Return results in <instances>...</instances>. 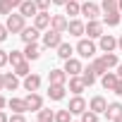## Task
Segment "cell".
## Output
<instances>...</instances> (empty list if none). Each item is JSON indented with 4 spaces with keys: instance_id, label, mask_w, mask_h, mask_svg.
Instances as JSON below:
<instances>
[{
    "instance_id": "obj_34",
    "label": "cell",
    "mask_w": 122,
    "mask_h": 122,
    "mask_svg": "<svg viewBox=\"0 0 122 122\" xmlns=\"http://www.w3.org/2000/svg\"><path fill=\"white\" fill-rule=\"evenodd\" d=\"M55 122H72V112H70V108L57 110V112H55Z\"/></svg>"
},
{
    "instance_id": "obj_5",
    "label": "cell",
    "mask_w": 122,
    "mask_h": 122,
    "mask_svg": "<svg viewBox=\"0 0 122 122\" xmlns=\"http://www.w3.org/2000/svg\"><path fill=\"white\" fill-rule=\"evenodd\" d=\"M89 38H101L103 36V24L98 22V19H89L86 22V31H84Z\"/></svg>"
},
{
    "instance_id": "obj_30",
    "label": "cell",
    "mask_w": 122,
    "mask_h": 122,
    "mask_svg": "<svg viewBox=\"0 0 122 122\" xmlns=\"http://www.w3.org/2000/svg\"><path fill=\"white\" fill-rule=\"evenodd\" d=\"M91 70H93L98 77H103V74L108 72V67L103 65V60H101V57H93V62H91Z\"/></svg>"
},
{
    "instance_id": "obj_43",
    "label": "cell",
    "mask_w": 122,
    "mask_h": 122,
    "mask_svg": "<svg viewBox=\"0 0 122 122\" xmlns=\"http://www.w3.org/2000/svg\"><path fill=\"white\" fill-rule=\"evenodd\" d=\"M7 3H10V5H12V10H15V7H17V10H19V5H22V3H24V0H7Z\"/></svg>"
},
{
    "instance_id": "obj_31",
    "label": "cell",
    "mask_w": 122,
    "mask_h": 122,
    "mask_svg": "<svg viewBox=\"0 0 122 122\" xmlns=\"http://www.w3.org/2000/svg\"><path fill=\"white\" fill-rule=\"evenodd\" d=\"M96 77H98V74H96V72L91 70V65H89V67H86V70L81 72V79L86 81V86H91V84H96Z\"/></svg>"
},
{
    "instance_id": "obj_41",
    "label": "cell",
    "mask_w": 122,
    "mask_h": 122,
    "mask_svg": "<svg viewBox=\"0 0 122 122\" xmlns=\"http://www.w3.org/2000/svg\"><path fill=\"white\" fill-rule=\"evenodd\" d=\"M50 3H53V0H36L38 10H48V7H50Z\"/></svg>"
},
{
    "instance_id": "obj_46",
    "label": "cell",
    "mask_w": 122,
    "mask_h": 122,
    "mask_svg": "<svg viewBox=\"0 0 122 122\" xmlns=\"http://www.w3.org/2000/svg\"><path fill=\"white\" fill-rule=\"evenodd\" d=\"M0 122H10V117H7V115H5L3 110H0Z\"/></svg>"
},
{
    "instance_id": "obj_22",
    "label": "cell",
    "mask_w": 122,
    "mask_h": 122,
    "mask_svg": "<svg viewBox=\"0 0 122 122\" xmlns=\"http://www.w3.org/2000/svg\"><path fill=\"white\" fill-rule=\"evenodd\" d=\"M7 108H10L12 112H26V110H29L24 98H10V101H7Z\"/></svg>"
},
{
    "instance_id": "obj_38",
    "label": "cell",
    "mask_w": 122,
    "mask_h": 122,
    "mask_svg": "<svg viewBox=\"0 0 122 122\" xmlns=\"http://www.w3.org/2000/svg\"><path fill=\"white\" fill-rule=\"evenodd\" d=\"M7 62H10V53L7 50H0V67H5Z\"/></svg>"
},
{
    "instance_id": "obj_15",
    "label": "cell",
    "mask_w": 122,
    "mask_h": 122,
    "mask_svg": "<svg viewBox=\"0 0 122 122\" xmlns=\"http://www.w3.org/2000/svg\"><path fill=\"white\" fill-rule=\"evenodd\" d=\"M67 24H70V19L65 17V15H53V19H50V29H55V31H67Z\"/></svg>"
},
{
    "instance_id": "obj_1",
    "label": "cell",
    "mask_w": 122,
    "mask_h": 122,
    "mask_svg": "<svg viewBox=\"0 0 122 122\" xmlns=\"http://www.w3.org/2000/svg\"><path fill=\"white\" fill-rule=\"evenodd\" d=\"M24 15L22 12H12V15H7V22H5V26L10 29V34H22V29L26 26L24 24Z\"/></svg>"
},
{
    "instance_id": "obj_47",
    "label": "cell",
    "mask_w": 122,
    "mask_h": 122,
    "mask_svg": "<svg viewBox=\"0 0 122 122\" xmlns=\"http://www.w3.org/2000/svg\"><path fill=\"white\" fill-rule=\"evenodd\" d=\"M70 0H53V5H67Z\"/></svg>"
},
{
    "instance_id": "obj_8",
    "label": "cell",
    "mask_w": 122,
    "mask_h": 122,
    "mask_svg": "<svg viewBox=\"0 0 122 122\" xmlns=\"http://www.w3.org/2000/svg\"><path fill=\"white\" fill-rule=\"evenodd\" d=\"M65 96H67L65 84H50V86H48V98H50V101H62Z\"/></svg>"
},
{
    "instance_id": "obj_26",
    "label": "cell",
    "mask_w": 122,
    "mask_h": 122,
    "mask_svg": "<svg viewBox=\"0 0 122 122\" xmlns=\"http://www.w3.org/2000/svg\"><path fill=\"white\" fill-rule=\"evenodd\" d=\"M117 115H122V103H108V110H105V117L108 120H115Z\"/></svg>"
},
{
    "instance_id": "obj_9",
    "label": "cell",
    "mask_w": 122,
    "mask_h": 122,
    "mask_svg": "<svg viewBox=\"0 0 122 122\" xmlns=\"http://www.w3.org/2000/svg\"><path fill=\"white\" fill-rule=\"evenodd\" d=\"M81 15H84L86 19H98L101 5H96V3H81Z\"/></svg>"
},
{
    "instance_id": "obj_32",
    "label": "cell",
    "mask_w": 122,
    "mask_h": 122,
    "mask_svg": "<svg viewBox=\"0 0 122 122\" xmlns=\"http://www.w3.org/2000/svg\"><path fill=\"white\" fill-rule=\"evenodd\" d=\"M101 10H103V15L117 12V10H120V7H117V0H103V3H101Z\"/></svg>"
},
{
    "instance_id": "obj_27",
    "label": "cell",
    "mask_w": 122,
    "mask_h": 122,
    "mask_svg": "<svg viewBox=\"0 0 122 122\" xmlns=\"http://www.w3.org/2000/svg\"><path fill=\"white\" fill-rule=\"evenodd\" d=\"M101 60H103V65H105L108 70H112V67H117V65H120V60H117V55H115V53H103V55H101Z\"/></svg>"
},
{
    "instance_id": "obj_12",
    "label": "cell",
    "mask_w": 122,
    "mask_h": 122,
    "mask_svg": "<svg viewBox=\"0 0 122 122\" xmlns=\"http://www.w3.org/2000/svg\"><path fill=\"white\" fill-rule=\"evenodd\" d=\"M19 12H22L24 17H36L41 10H38V5H36V0H24V3L19 5Z\"/></svg>"
},
{
    "instance_id": "obj_51",
    "label": "cell",
    "mask_w": 122,
    "mask_h": 122,
    "mask_svg": "<svg viewBox=\"0 0 122 122\" xmlns=\"http://www.w3.org/2000/svg\"><path fill=\"white\" fill-rule=\"evenodd\" d=\"M117 7H120V12H122V0H117Z\"/></svg>"
},
{
    "instance_id": "obj_49",
    "label": "cell",
    "mask_w": 122,
    "mask_h": 122,
    "mask_svg": "<svg viewBox=\"0 0 122 122\" xmlns=\"http://www.w3.org/2000/svg\"><path fill=\"white\" fill-rule=\"evenodd\" d=\"M117 48H120V50H122V36H120V38H117Z\"/></svg>"
},
{
    "instance_id": "obj_37",
    "label": "cell",
    "mask_w": 122,
    "mask_h": 122,
    "mask_svg": "<svg viewBox=\"0 0 122 122\" xmlns=\"http://www.w3.org/2000/svg\"><path fill=\"white\" fill-rule=\"evenodd\" d=\"M0 15H5V17L12 15V5L7 3V0H0Z\"/></svg>"
},
{
    "instance_id": "obj_44",
    "label": "cell",
    "mask_w": 122,
    "mask_h": 122,
    "mask_svg": "<svg viewBox=\"0 0 122 122\" xmlns=\"http://www.w3.org/2000/svg\"><path fill=\"white\" fill-rule=\"evenodd\" d=\"M5 105H7V101H5V96H3V93H0V110H3Z\"/></svg>"
},
{
    "instance_id": "obj_11",
    "label": "cell",
    "mask_w": 122,
    "mask_h": 122,
    "mask_svg": "<svg viewBox=\"0 0 122 122\" xmlns=\"http://www.w3.org/2000/svg\"><path fill=\"white\" fill-rule=\"evenodd\" d=\"M89 110H93V112H98V115H105V110H108V101H105L103 96H93L91 103H89Z\"/></svg>"
},
{
    "instance_id": "obj_45",
    "label": "cell",
    "mask_w": 122,
    "mask_h": 122,
    "mask_svg": "<svg viewBox=\"0 0 122 122\" xmlns=\"http://www.w3.org/2000/svg\"><path fill=\"white\" fill-rule=\"evenodd\" d=\"M0 91H5V74H0Z\"/></svg>"
},
{
    "instance_id": "obj_10",
    "label": "cell",
    "mask_w": 122,
    "mask_h": 122,
    "mask_svg": "<svg viewBox=\"0 0 122 122\" xmlns=\"http://www.w3.org/2000/svg\"><path fill=\"white\" fill-rule=\"evenodd\" d=\"M19 36H22V41H24V43H36V41H38V36H41V29H36V26H24Z\"/></svg>"
},
{
    "instance_id": "obj_24",
    "label": "cell",
    "mask_w": 122,
    "mask_h": 122,
    "mask_svg": "<svg viewBox=\"0 0 122 122\" xmlns=\"http://www.w3.org/2000/svg\"><path fill=\"white\" fill-rule=\"evenodd\" d=\"M17 86H19V77L15 72H7L5 74V91H17Z\"/></svg>"
},
{
    "instance_id": "obj_16",
    "label": "cell",
    "mask_w": 122,
    "mask_h": 122,
    "mask_svg": "<svg viewBox=\"0 0 122 122\" xmlns=\"http://www.w3.org/2000/svg\"><path fill=\"white\" fill-rule=\"evenodd\" d=\"M86 89V81L81 79V74H77V77H70V91L74 93V96H81V91Z\"/></svg>"
},
{
    "instance_id": "obj_7",
    "label": "cell",
    "mask_w": 122,
    "mask_h": 122,
    "mask_svg": "<svg viewBox=\"0 0 122 122\" xmlns=\"http://www.w3.org/2000/svg\"><path fill=\"white\" fill-rule=\"evenodd\" d=\"M65 72H67V77H77V74H81L84 72V67H81V62L77 57H70V60H65V67H62Z\"/></svg>"
},
{
    "instance_id": "obj_2",
    "label": "cell",
    "mask_w": 122,
    "mask_h": 122,
    "mask_svg": "<svg viewBox=\"0 0 122 122\" xmlns=\"http://www.w3.org/2000/svg\"><path fill=\"white\" fill-rule=\"evenodd\" d=\"M74 50H77L81 57H86V60H89V57H93V55H96V50H98V48H96V43H93L91 38H81V41L77 43V48H74Z\"/></svg>"
},
{
    "instance_id": "obj_50",
    "label": "cell",
    "mask_w": 122,
    "mask_h": 122,
    "mask_svg": "<svg viewBox=\"0 0 122 122\" xmlns=\"http://www.w3.org/2000/svg\"><path fill=\"white\" fill-rule=\"evenodd\" d=\"M112 122H122V115H117V117H115V120H112Z\"/></svg>"
},
{
    "instance_id": "obj_20",
    "label": "cell",
    "mask_w": 122,
    "mask_h": 122,
    "mask_svg": "<svg viewBox=\"0 0 122 122\" xmlns=\"http://www.w3.org/2000/svg\"><path fill=\"white\" fill-rule=\"evenodd\" d=\"M67 31H70V36H84L86 24H84V22H79V19H72V22L67 24Z\"/></svg>"
},
{
    "instance_id": "obj_25",
    "label": "cell",
    "mask_w": 122,
    "mask_h": 122,
    "mask_svg": "<svg viewBox=\"0 0 122 122\" xmlns=\"http://www.w3.org/2000/svg\"><path fill=\"white\" fill-rule=\"evenodd\" d=\"M72 53H74V48H72L70 43H65V41L57 46V57H60V60H70V57H72Z\"/></svg>"
},
{
    "instance_id": "obj_35",
    "label": "cell",
    "mask_w": 122,
    "mask_h": 122,
    "mask_svg": "<svg viewBox=\"0 0 122 122\" xmlns=\"http://www.w3.org/2000/svg\"><path fill=\"white\" fill-rule=\"evenodd\" d=\"M12 70H15L17 77H26V74H31V72H29V70H31V67H29V60H24L22 65H17V67H12Z\"/></svg>"
},
{
    "instance_id": "obj_39",
    "label": "cell",
    "mask_w": 122,
    "mask_h": 122,
    "mask_svg": "<svg viewBox=\"0 0 122 122\" xmlns=\"http://www.w3.org/2000/svg\"><path fill=\"white\" fill-rule=\"evenodd\" d=\"M10 122H26V117H24V112H15L10 117Z\"/></svg>"
},
{
    "instance_id": "obj_52",
    "label": "cell",
    "mask_w": 122,
    "mask_h": 122,
    "mask_svg": "<svg viewBox=\"0 0 122 122\" xmlns=\"http://www.w3.org/2000/svg\"><path fill=\"white\" fill-rule=\"evenodd\" d=\"M79 3H81V0H79Z\"/></svg>"
},
{
    "instance_id": "obj_14",
    "label": "cell",
    "mask_w": 122,
    "mask_h": 122,
    "mask_svg": "<svg viewBox=\"0 0 122 122\" xmlns=\"http://www.w3.org/2000/svg\"><path fill=\"white\" fill-rule=\"evenodd\" d=\"M24 101H26V108H29V110H36V112H38V110L43 108V98H41L36 91H29V96H26Z\"/></svg>"
},
{
    "instance_id": "obj_17",
    "label": "cell",
    "mask_w": 122,
    "mask_h": 122,
    "mask_svg": "<svg viewBox=\"0 0 122 122\" xmlns=\"http://www.w3.org/2000/svg\"><path fill=\"white\" fill-rule=\"evenodd\" d=\"M86 108H89V105H86V101H84L81 96H74V98L70 101V112H72V115H81Z\"/></svg>"
},
{
    "instance_id": "obj_23",
    "label": "cell",
    "mask_w": 122,
    "mask_h": 122,
    "mask_svg": "<svg viewBox=\"0 0 122 122\" xmlns=\"http://www.w3.org/2000/svg\"><path fill=\"white\" fill-rule=\"evenodd\" d=\"M65 15H70V17H79V15H81V3H79V0H70V3L65 5Z\"/></svg>"
},
{
    "instance_id": "obj_21",
    "label": "cell",
    "mask_w": 122,
    "mask_h": 122,
    "mask_svg": "<svg viewBox=\"0 0 122 122\" xmlns=\"http://www.w3.org/2000/svg\"><path fill=\"white\" fill-rule=\"evenodd\" d=\"M38 86H41V77L38 74H26L24 77V89L26 91H38Z\"/></svg>"
},
{
    "instance_id": "obj_42",
    "label": "cell",
    "mask_w": 122,
    "mask_h": 122,
    "mask_svg": "<svg viewBox=\"0 0 122 122\" xmlns=\"http://www.w3.org/2000/svg\"><path fill=\"white\" fill-rule=\"evenodd\" d=\"M112 93H117V96H122V79L115 84V89H112Z\"/></svg>"
},
{
    "instance_id": "obj_13",
    "label": "cell",
    "mask_w": 122,
    "mask_h": 122,
    "mask_svg": "<svg viewBox=\"0 0 122 122\" xmlns=\"http://www.w3.org/2000/svg\"><path fill=\"white\" fill-rule=\"evenodd\" d=\"M117 81H120V77H117V72H110V70H108V72H105V74L101 77V84H103V89H105V91H112Z\"/></svg>"
},
{
    "instance_id": "obj_3",
    "label": "cell",
    "mask_w": 122,
    "mask_h": 122,
    "mask_svg": "<svg viewBox=\"0 0 122 122\" xmlns=\"http://www.w3.org/2000/svg\"><path fill=\"white\" fill-rule=\"evenodd\" d=\"M60 43H62V31L46 29V34H43V46H46V48H57Z\"/></svg>"
},
{
    "instance_id": "obj_36",
    "label": "cell",
    "mask_w": 122,
    "mask_h": 122,
    "mask_svg": "<svg viewBox=\"0 0 122 122\" xmlns=\"http://www.w3.org/2000/svg\"><path fill=\"white\" fill-rule=\"evenodd\" d=\"M81 122H98V112H93V110H84L81 112Z\"/></svg>"
},
{
    "instance_id": "obj_40",
    "label": "cell",
    "mask_w": 122,
    "mask_h": 122,
    "mask_svg": "<svg viewBox=\"0 0 122 122\" xmlns=\"http://www.w3.org/2000/svg\"><path fill=\"white\" fill-rule=\"evenodd\" d=\"M7 34H10V29H7L5 24H0V43H3V41L7 38Z\"/></svg>"
},
{
    "instance_id": "obj_48",
    "label": "cell",
    "mask_w": 122,
    "mask_h": 122,
    "mask_svg": "<svg viewBox=\"0 0 122 122\" xmlns=\"http://www.w3.org/2000/svg\"><path fill=\"white\" fill-rule=\"evenodd\" d=\"M117 77H120V79H122V62H120V65H117Z\"/></svg>"
},
{
    "instance_id": "obj_18",
    "label": "cell",
    "mask_w": 122,
    "mask_h": 122,
    "mask_svg": "<svg viewBox=\"0 0 122 122\" xmlns=\"http://www.w3.org/2000/svg\"><path fill=\"white\" fill-rule=\"evenodd\" d=\"M70 77H67V72L65 70H50L48 72V81L50 84H65Z\"/></svg>"
},
{
    "instance_id": "obj_33",
    "label": "cell",
    "mask_w": 122,
    "mask_h": 122,
    "mask_svg": "<svg viewBox=\"0 0 122 122\" xmlns=\"http://www.w3.org/2000/svg\"><path fill=\"white\" fill-rule=\"evenodd\" d=\"M38 122H55V112L41 108V110H38Z\"/></svg>"
},
{
    "instance_id": "obj_53",
    "label": "cell",
    "mask_w": 122,
    "mask_h": 122,
    "mask_svg": "<svg viewBox=\"0 0 122 122\" xmlns=\"http://www.w3.org/2000/svg\"><path fill=\"white\" fill-rule=\"evenodd\" d=\"M36 122H38V120H36Z\"/></svg>"
},
{
    "instance_id": "obj_4",
    "label": "cell",
    "mask_w": 122,
    "mask_h": 122,
    "mask_svg": "<svg viewBox=\"0 0 122 122\" xmlns=\"http://www.w3.org/2000/svg\"><path fill=\"white\" fill-rule=\"evenodd\" d=\"M50 19H53V15H50L48 10H41V12L34 17V26L41 29V31H46V29H50Z\"/></svg>"
},
{
    "instance_id": "obj_28",
    "label": "cell",
    "mask_w": 122,
    "mask_h": 122,
    "mask_svg": "<svg viewBox=\"0 0 122 122\" xmlns=\"http://www.w3.org/2000/svg\"><path fill=\"white\" fill-rule=\"evenodd\" d=\"M103 19H105L108 26H117V24L122 22V12H120V10H117V12H108V15H103Z\"/></svg>"
},
{
    "instance_id": "obj_19",
    "label": "cell",
    "mask_w": 122,
    "mask_h": 122,
    "mask_svg": "<svg viewBox=\"0 0 122 122\" xmlns=\"http://www.w3.org/2000/svg\"><path fill=\"white\" fill-rule=\"evenodd\" d=\"M24 55H26L29 62H31V60H38L41 57V46L38 43H26L24 46Z\"/></svg>"
},
{
    "instance_id": "obj_29",
    "label": "cell",
    "mask_w": 122,
    "mask_h": 122,
    "mask_svg": "<svg viewBox=\"0 0 122 122\" xmlns=\"http://www.w3.org/2000/svg\"><path fill=\"white\" fill-rule=\"evenodd\" d=\"M24 60H26V55H24V50H12V53H10V65H12V67H17V65H22Z\"/></svg>"
},
{
    "instance_id": "obj_6",
    "label": "cell",
    "mask_w": 122,
    "mask_h": 122,
    "mask_svg": "<svg viewBox=\"0 0 122 122\" xmlns=\"http://www.w3.org/2000/svg\"><path fill=\"white\" fill-rule=\"evenodd\" d=\"M98 48H101L103 53H112V50L117 48V38L110 36V34H103V36L98 38Z\"/></svg>"
}]
</instances>
